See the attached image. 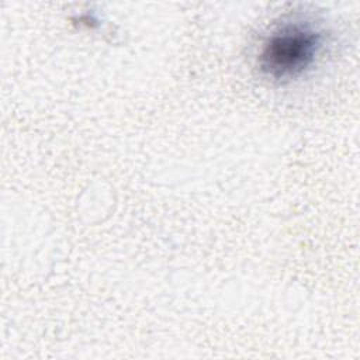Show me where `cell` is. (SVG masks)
<instances>
[{
	"instance_id": "obj_1",
	"label": "cell",
	"mask_w": 360,
	"mask_h": 360,
	"mask_svg": "<svg viewBox=\"0 0 360 360\" xmlns=\"http://www.w3.org/2000/svg\"><path fill=\"white\" fill-rule=\"evenodd\" d=\"M322 48V34L307 21L285 22L264 41L260 69L273 79H291L305 72Z\"/></svg>"
}]
</instances>
